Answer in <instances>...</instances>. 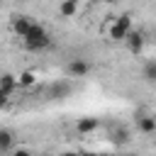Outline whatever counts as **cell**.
I'll return each instance as SVG.
<instances>
[{"label":"cell","instance_id":"cell-1","mask_svg":"<svg viewBox=\"0 0 156 156\" xmlns=\"http://www.w3.org/2000/svg\"><path fill=\"white\" fill-rule=\"evenodd\" d=\"M22 41H24V46H27L29 51H39V49H46V46L51 44V37H49V32H46L41 24H34Z\"/></svg>","mask_w":156,"mask_h":156},{"label":"cell","instance_id":"cell-2","mask_svg":"<svg viewBox=\"0 0 156 156\" xmlns=\"http://www.w3.org/2000/svg\"><path fill=\"white\" fill-rule=\"evenodd\" d=\"M129 32H132V17H129V15H119V17L112 22V27H110V39L124 41Z\"/></svg>","mask_w":156,"mask_h":156},{"label":"cell","instance_id":"cell-3","mask_svg":"<svg viewBox=\"0 0 156 156\" xmlns=\"http://www.w3.org/2000/svg\"><path fill=\"white\" fill-rule=\"evenodd\" d=\"M73 93V83L71 80H58V83H51L46 88V98L49 100H63Z\"/></svg>","mask_w":156,"mask_h":156},{"label":"cell","instance_id":"cell-4","mask_svg":"<svg viewBox=\"0 0 156 156\" xmlns=\"http://www.w3.org/2000/svg\"><path fill=\"white\" fill-rule=\"evenodd\" d=\"M88 73H90V63L85 58H71L66 63V76L68 78H83Z\"/></svg>","mask_w":156,"mask_h":156},{"label":"cell","instance_id":"cell-5","mask_svg":"<svg viewBox=\"0 0 156 156\" xmlns=\"http://www.w3.org/2000/svg\"><path fill=\"white\" fill-rule=\"evenodd\" d=\"M32 27H34L32 17H27V15H17V17H12V32H15L20 39H24V37L29 34Z\"/></svg>","mask_w":156,"mask_h":156},{"label":"cell","instance_id":"cell-6","mask_svg":"<svg viewBox=\"0 0 156 156\" xmlns=\"http://www.w3.org/2000/svg\"><path fill=\"white\" fill-rule=\"evenodd\" d=\"M15 88H20V78H15L12 73H5L0 78V98H2V102L15 93Z\"/></svg>","mask_w":156,"mask_h":156},{"label":"cell","instance_id":"cell-7","mask_svg":"<svg viewBox=\"0 0 156 156\" xmlns=\"http://www.w3.org/2000/svg\"><path fill=\"white\" fill-rule=\"evenodd\" d=\"M98 127H100V119L98 117H80L78 119V124H76V129H78V134H93V132H98Z\"/></svg>","mask_w":156,"mask_h":156},{"label":"cell","instance_id":"cell-8","mask_svg":"<svg viewBox=\"0 0 156 156\" xmlns=\"http://www.w3.org/2000/svg\"><path fill=\"white\" fill-rule=\"evenodd\" d=\"M124 41H127V49H129L132 54H139V51L144 49V34H141V32H134V29H132Z\"/></svg>","mask_w":156,"mask_h":156},{"label":"cell","instance_id":"cell-9","mask_svg":"<svg viewBox=\"0 0 156 156\" xmlns=\"http://www.w3.org/2000/svg\"><path fill=\"white\" fill-rule=\"evenodd\" d=\"M136 129L141 134H156V117H151V115L136 117Z\"/></svg>","mask_w":156,"mask_h":156},{"label":"cell","instance_id":"cell-10","mask_svg":"<svg viewBox=\"0 0 156 156\" xmlns=\"http://www.w3.org/2000/svg\"><path fill=\"white\" fill-rule=\"evenodd\" d=\"M78 12V0H63L58 5V15L61 17H73Z\"/></svg>","mask_w":156,"mask_h":156},{"label":"cell","instance_id":"cell-11","mask_svg":"<svg viewBox=\"0 0 156 156\" xmlns=\"http://www.w3.org/2000/svg\"><path fill=\"white\" fill-rule=\"evenodd\" d=\"M141 78H144L146 83H156V58L144 63V68H141Z\"/></svg>","mask_w":156,"mask_h":156},{"label":"cell","instance_id":"cell-12","mask_svg":"<svg viewBox=\"0 0 156 156\" xmlns=\"http://www.w3.org/2000/svg\"><path fill=\"white\" fill-rule=\"evenodd\" d=\"M12 141H15L12 132L10 129H0V154H7L10 146H12Z\"/></svg>","mask_w":156,"mask_h":156},{"label":"cell","instance_id":"cell-13","mask_svg":"<svg viewBox=\"0 0 156 156\" xmlns=\"http://www.w3.org/2000/svg\"><path fill=\"white\" fill-rule=\"evenodd\" d=\"M34 83H37V76H34L32 71L20 73V88H29V85H34Z\"/></svg>","mask_w":156,"mask_h":156},{"label":"cell","instance_id":"cell-14","mask_svg":"<svg viewBox=\"0 0 156 156\" xmlns=\"http://www.w3.org/2000/svg\"><path fill=\"white\" fill-rule=\"evenodd\" d=\"M112 141H119V144H124V141H127V132H124V129L115 132V134H112Z\"/></svg>","mask_w":156,"mask_h":156},{"label":"cell","instance_id":"cell-15","mask_svg":"<svg viewBox=\"0 0 156 156\" xmlns=\"http://www.w3.org/2000/svg\"><path fill=\"white\" fill-rule=\"evenodd\" d=\"M105 2H115V0H105Z\"/></svg>","mask_w":156,"mask_h":156}]
</instances>
